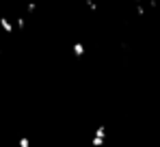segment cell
I'll return each mask as SVG.
<instances>
[{"mask_svg": "<svg viewBox=\"0 0 160 147\" xmlns=\"http://www.w3.org/2000/svg\"><path fill=\"white\" fill-rule=\"evenodd\" d=\"M104 141H106V125H98V128H95V134H93V139H91V145L102 147Z\"/></svg>", "mask_w": 160, "mask_h": 147, "instance_id": "6da1fadb", "label": "cell"}, {"mask_svg": "<svg viewBox=\"0 0 160 147\" xmlns=\"http://www.w3.org/2000/svg\"><path fill=\"white\" fill-rule=\"evenodd\" d=\"M72 52H74V56H78V58H82V56H84V52H87V48H84V43H80V41H76V43L72 46Z\"/></svg>", "mask_w": 160, "mask_h": 147, "instance_id": "7a4b0ae2", "label": "cell"}, {"mask_svg": "<svg viewBox=\"0 0 160 147\" xmlns=\"http://www.w3.org/2000/svg\"><path fill=\"white\" fill-rule=\"evenodd\" d=\"M0 28H2L4 33H13V24H11L7 18H2V20H0Z\"/></svg>", "mask_w": 160, "mask_h": 147, "instance_id": "3957f363", "label": "cell"}, {"mask_svg": "<svg viewBox=\"0 0 160 147\" xmlns=\"http://www.w3.org/2000/svg\"><path fill=\"white\" fill-rule=\"evenodd\" d=\"M87 7H89L91 11H98V4H95V0H87Z\"/></svg>", "mask_w": 160, "mask_h": 147, "instance_id": "277c9868", "label": "cell"}, {"mask_svg": "<svg viewBox=\"0 0 160 147\" xmlns=\"http://www.w3.org/2000/svg\"><path fill=\"white\" fill-rule=\"evenodd\" d=\"M20 147H30V141H28L26 136H22V139H20Z\"/></svg>", "mask_w": 160, "mask_h": 147, "instance_id": "5b68a950", "label": "cell"}, {"mask_svg": "<svg viewBox=\"0 0 160 147\" xmlns=\"http://www.w3.org/2000/svg\"><path fill=\"white\" fill-rule=\"evenodd\" d=\"M15 24H18V28H24L26 22H24V18H18V22H15Z\"/></svg>", "mask_w": 160, "mask_h": 147, "instance_id": "8992f818", "label": "cell"}, {"mask_svg": "<svg viewBox=\"0 0 160 147\" xmlns=\"http://www.w3.org/2000/svg\"><path fill=\"white\" fill-rule=\"evenodd\" d=\"M35 7H37V4H35V2H30V4L26 7V9H28V13H32V11H35Z\"/></svg>", "mask_w": 160, "mask_h": 147, "instance_id": "52a82bcc", "label": "cell"}, {"mask_svg": "<svg viewBox=\"0 0 160 147\" xmlns=\"http://www.w3.org/2000/svg\"><path fill=\"white\" fill-rule=\"evenodd\" d=\"M0 54H2V48H0Z\"/></svg>", "mask_w": 160, "mask_h": 147, "instance_id": "ba28073f", "label": "cell"}]
</instances>
